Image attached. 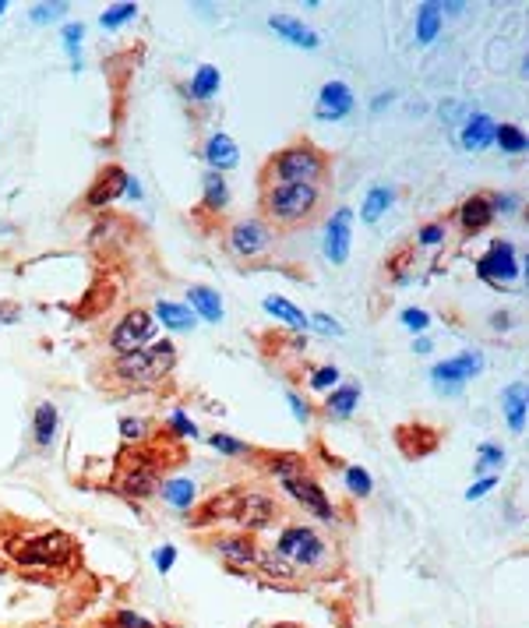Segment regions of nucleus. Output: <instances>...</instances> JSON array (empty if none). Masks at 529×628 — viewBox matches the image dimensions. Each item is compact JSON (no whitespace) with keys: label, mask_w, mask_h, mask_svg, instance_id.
I'll return each instance as SVG.
<instances>
[{"label":"nucleus","mask_w":529,"mask_h":628,"mask_svg":"<svg viewBox=\"0 0 529 628\" xmlns=\"http://www.w3.org/2000/svg\"><path fill=\"white\" fill-rule=\"evenodd\" d=\"M261 212L272 230H297L321 212V187L314 184H269L261 187Z\"/></svg>","instance_id":"obj_1"},{"label":"nucleus","mask_w":529,"mask_h":628,"mask_svg":"<svg viewBox=\"0 0 529 628\" xmlns=\"http://www.w3.org/2000/svg\"><path fill=\"white\" fill-rule=\"evenodd\" d=\"M177 367V346L170 339H159V343H149L135 353H120L113 357V378L120 385H131V389H149V385H159L166 374H173Z\"/></svg>","instance_id":"obj_2"},{"label":"nucleus","mask_w":529,"mask_h":628,"mask_svg":"<svg viewBox=\"0 0 529 628\" xmlns=\"http://www.w3.org/2000/svg\"><path fill=\"white\" fill-rule=\"evenodd\" d=\"M328 177V156L311 142H297L279 149L276 156L265 163V173H261V187L269 184H314Z\"/></svg>","instance_id":"obj_3"},{"label":"nucleus","mask_w":529,"mask_h":628,"mask_svg":"<svg viewBox=\"0 0 529 628\" xmlns=\"http://www.w3.org/2000/svg\"><path fill=\"white\" fill-rule=\"evenodd\" d=\"M272 551L283 561H290L293 569L304 576V572H328L332 569V544L321 537L314 526H283L276 537V547Z\"/></svg>","instance_id":"obj_4"},{"label":"nucleus","mask_w":529,"mask_h":628,"mask_svg":"<svg viewBox=\"0 0 529 628\" xmlns=\"http://www.w3.org/2000/svg\"><path fill=\"white\" fill-rule=\"evenodd\" d=\"M8 558L22 569H64L75 558V537L64 530L29 533L8 547Z\"/></svg>","instance_id":"obj_5"},{"label":"nucleus","mask_w":529,"mask_h":628,"mask_svg":"<svg viewBox=\"0 0 529 628\" xmlns=\"http://www.w3.org/2000/svg\"><path fill=\"white\" fill-rule=\"evenodd\" d=\"M113 487H117L127 501H149L152 494H159V487H163V463H159L152 449L135 445L131 456L120 459Z\"/></svg>","instance_id":"obj_6"},{"label":"nucleus","mask_w":529,"mask_h":628,"mask_svg":"<svg viewBox=\"0 0 529 628\" xmlns=\"http://www.w3.org/2000/svg\"><path fill=\"white\" fill-rule=\"evenodd\" d=\"M279 516H283V505H279V501L272 498V494H265V491H244V487H240L237 509H233L230 523H237L240 533H251V537H254V533L276 526Z\"/></svg>","instance_id":"obj_7"},{"label":"nucleus","mask_w":529,"mask_h":628,"mask_svg":"<svg viewBox=\"0 0 529 628\" xmlns=\"http://www.w3.org/2000/svg\"><path fill=\"white\" fill-rule=\"evenodd\" d=\"M152 339H156V314L142 311V307H135V311H127L124 318H120V322L113 325L110 350L120 357V353L142 350V346H149Z\"/></svg>","instance_id":"obj_8"},{"label":"nucleus","mask_w":529,"mask_h":628,"mask_svg":"<svg viewBox=\"0 0 529 628\" xmlns=\"http://www.w3.org/2000/svg\"><path fill=\"white\" fill-rule=\"evenodd\" d=\"M276 244V230L265 219H237L226 233V251L233 258H258Z\"/></svg>","instance_id":"obj_9"},{"label":"nucleus","mask_w":529,"mask_h":628,"mask_svg":"<svg viewBox=\"0 0 529 628\" xmlns=\"http://www.w3.org/2000/svg\"><path fill=\"white\" fill-rule=\"evenodd\" d=\"M480 371H484V353L466 350L452 360H441V364L431 371V385L441 392V396H459L462 385L470 382V378H477Z\"/></svg>","instance_id":"obj_10"},{"label":"nucleus","mask_w":529,"mask_h":628,"mask_svg":"<svg viewBox=\"0 0 529 628\" xmlns=\"http://www.w3.org/2000/svg\"><path fill=\"white\" fill-rule=\"evenodd\" d=\"M477 276L494 286L519 279V255H515V247L508 244V240H494V244L487 247V255L477 262Z\"/></svg>","instance_id":"obj_11"},{"label":"nucleus","mask_w":529,"mask_h":628,"mask_svg":"<svg viewBox=\"0 0 529 628\" xmlns=\"http://www.w3.org/2000/svg\"><path fill=\"white\" fill-rule=\"evenodd\" d=\"M283 491L290 494V498L297 501L304 512H311L314 519H321V523H332V519H336V505L328 501L325 487H321L311 473H307V477L290 480V484H283Z\"/></svg>","instance_id":"obj_12"},{"label":"nucleus","mask_w":529,"mask_h":628,"mask_svg":"<svg viewBox=\"0 0 529 628\" xmlns=\"http://www.w3.org/2000/svg\"><path fill=\"white\" fill-rule=\"evenodd\" d=\"M212 547L230 569H258L261 547L251 533H219V537H212Z\"/></svg>","instance_id":"obj_13"},{"label":"nucleus","mask_w":529,"mask_h":628,"mask_svg":"<svg viewBox=\"0 0 529 628\" xmlns=\"http://www.w3.org/2000/svg\"><path fill=\"white\" fill-rule=\"evenodd\" d=\"M350 244H353V212L350 209H336L332 219L325 226V255L332 265H346L350 258Z\"/></svg>","instance_id":"obj_14"},{"label":"nucleus","mask_w":529,"mask_h":628,"mask_svg":"<svg viewBox=\"0 0 529 628\" xmlns=\"http://www.w3.org/2000/svg\"><path fill=\"white\" fill-rule=\"evenodd\" d=\"M237 494H240V487H226V491L212 494V498L205 501V505L191 509V519H187V526H191V530H209V526L233 519V509H237Z\"/></svg>","instance_id":"obj_15"},{"label":"nucleus","mask_w":529,"mask_h":628,"mask_svg":"<svg viewBox=\"0 0 529 628\" xmlns=\"http://www.w3.org/2000/svg\"><path fill=\"white\" fill-rule=\"evenodd\" d=\"M127 177H131V173H127L124 166H106L96 177V184L85 191V205H89V209H106V205H113L117 198H124Z\"/></svg>","instance_id":"obj_16"},{"label":"nucleus","mask_w":529,"mask_h":628,"mask_svg":"<svg viewBox=\"0 0 529 628\" xmlns=\"http://www.w3.org/2000/svg\"><path fill=\"white\" fill-rule=\"evenodd\" d=\"M353 92H350V85L346 82H325L321 85V96H318V120H343V117H350V110H353Z\"/></svg>","instance_id":"obj_17"},{"label":"nucleus","mask_w":529,"mask_h":628,"mask_svg":"<svg viewBox=\"0 0 529 628\" xmlns=\"http://www.w3.org/2000/svg\"><path fill=\"white\" fill-rule=\"evenodd\" d=\"M494 205H491V195H470L466 202L459 205V226H462V233H480V230H487V226L494 223Z\"/></svg>","instance_id":"obj_18"},{"label":"nucleus","mask_w":529,"mask_h":628,"mask_svg":"<svg viewBox=\"0 0 529 628\" xmlns=\"http://www.w3.org/2000/svg\"><path fill=\"white\" fill-rule=\"evenodd\" d=\"M395 442H399V449H403V456L410 459H424L431 456L434 449H438V431H431V427H399V434H395Z\"/></svg>","instance_id":"obj_19"},{"label":"nucleus","mask_w":529,"mask_h":628,"mask_svg":"<svg viewBox=\"0 0 529 628\" xmlns=\"http://www.w3.org/2000/svg\"><path fill=\"white\" fill-rule=\"evenodd\" d=\"M269 29L272 32H279V36L286 39V43H293V46H304V50H314V46H321V36L314 29H307L300 18H293V15H272L269 18Z\"/></svg>","instance_id":"obj_20"},{"label":"nucleus","mask_w":529,"mask_h":628,"mask_svg":"<svg viewBox=\"0 0 529 628\" xmlns=\"http://www.w3.org/2000/svg\"><path fill=\"white\" fill-rule=\"evenodd\" d=\"M501 410H505L508 431L522 434V427H526V413H529V389L526 385L522 382L508 385V389L501 392Z\"/></svg>","instance_id":"obj_21"},{"label":"nucleus","mask_w":529,"mask_h":628,"mask_svg":"<svg viewBox=\"0 0 529 628\" xmlns=\"http://www.w3.org/2000/svg\"><path fill=\"white\" fill-rule=\"evenodd\" d=\"M265 473L283 487L297 477H307V459L300 452H276V456H265Z\"/></svg>","instance_id":"obj_22"},{"label":"nucleus","mask_w":529,"mask_h":628,"mask_svg":"<svg viewBox=\"0 0 529 628\" xmlns=\"http://www.w3.org/2000/svg\"><path fill=\"white\" fill-rule=\"evenodd\" d=\"M159 494H163V501L170 505V509L191 512L194 501H198V484H194V480H187V477H173V480H163Z\"/></svg>","instance_id":"obj_23"},{"label":"nucleus","mask_w":529,"mask_h":628,"mask_svg":"<svg viewBox=\"0 0 529 628\" xmlns=\"http://www.w3.org/2000/svg\"><path fill=\"white\" fill-rule=\"evenodd\" d=\"M205 159H209V166H212L216 173L233 170V166L240 163L237 142H233L230 135H212L209 142H205Z\"/></svg>","instance_id":"obj_24"},{"label":"nucleus","mask_w":529,"mask_h":628,"mask_svg":"<svg viewBox=\"0 0 529 628\" xmlns=\"http://www.w3.org/2000/svg\"><path fill=\"white\" fill-rule=\"evenodd\" d=\"M494 131H498V124H494L487 113H473V117L466 120V128H462V145L470 152L487 149V145L494 142Z\"/></svg>","instance_id":"obj_25"},{"label":"nucleus","mask_w":529,"mask_h":628,"mask_svg":"<svg viewBox=\"0 0 529 628\" xmlns=\"http://www.w3.org/2000/svg\"><path fill=\"white\" fill-rule=\"evenodd\" d=\"M258 572L269 583H276V586H293V583H300V572L293 569L290 561H283L276 551H261V558H258Z\"/></svg>","instance_id":"obj_26"},{"label":"nucleus","mask_w":529,"mask_h":628,"mask_svg":"<svg viewBox=\"0 0 529 628\" xmlns=\"http://www.w3.org/2000/svg\"><path fill=\"white\" fill-rule=\"evenodd\" d=\"M357 403H360V385H339V389L328 392L325 413L336 420H350L357 413Z\"/></svg>","instance_id":"obj_27"},{"label":"nucleus","mask_w":529,"mask_h":628,"mask_svg":"<svg viewBox=\"0 0 529 628\" xmlns=\"http://www.w3.org/2000/svg\"><path fill=\"white\" fill-rule=\"evenodd\" d=\"M57 424H60L57 406H53V403H39L36 413H32V438H36L39 449L53 445V438H57Z\"/></svg>","instance_id":"obj_28"},{"label":"nucleus","mask_w":529,"mask_h":628,"mask_svg":"<svg viewBox=\"0 0 529 628\" xmlns=\"http://www.w3.org/2000/svg\"><path fill=\"white\" fill-rule=\"evenodd\" d=\"M219 85H223V75H219L212 64H202V68L194 71L191 85H187V96H191L194 103H209V99H216Z\"/></svg>","instance_id":"obj_29"},{"label":"nucleus","mask_w":529,"mask_h":628,"mask_svg":"<svg viewBox=\"0 0 529 628\" xmlns=\"http://www.w3.org/2000/svg\"><path fill=\"white\" fill-rule=\"evenodd\" d=\"M202 205L209 212H223L226 205H230V184H226L223 173L209 170L202 177Z\"/></svg>","instance_id":"obj_30"},{"label":"nucleus","mask_w":529,"mask_h":628,"mask_svg":"<svg viewBox=\"0 0 529 628\" xmlns=\"http://www.w3.org/2000/svg\"><path fill=\"white\" fill-rule=\"evenodd\" d=\"M392 202H395V187L374 184L371 191H367L364 205H360V219H364V223H378V219L392 209Z\"/></svg>","instance_id":"obj_31"},{"label":"nucleus","mask_w":529,"mask_h":628,"mask_svg":"<svg viewBox=\"0 0 529 628\" xmlns=\"http://www.w3.org/2000/svg\"><path fill=\"white\" fill-rule=\"evenodd\" d=\"M261 307H265L272 318H279L283 325H290V329H297V332L311 329V325H307V314L300 311L297 304H290L286 297H265V304H261Z\"/></svg>","instance_id":"obj_32"},{"label":"nucleus","mask_w":529,"mask_h":628,"mask_svg":"<svg viewBox=\"0 0 529 628\" xmlns=\"http://www.w3.org/2000/svg\"><path fill=\"white\" fill-rule=\"evenodd\" d=\"M156 318L173 332H191L194 329V314L187 311L184 304H173V300H159L156 304Z\"/></svg>","instance_id":"obj_33"},{"label":"nucleus","mask_w":529,"mask_h":628,"mask_svg":"<svg viewBox=\"0 0 529 628\" xmlns=\"http://www.w3.org/2000/svg\"><path fill=\"white\" fill-rule=\"evenodd\" d=\"M187 300L198 307V314H202L205 322H223V300L216 297V290H209V286H191Z\"/></svg>","instance_id":"obj_34"},{"label":"nucleus","mask_w":529,"mask_h":628,"mask_svg":"<svg viewBox=\"0 0 529 628\" xmlns=\"http://www.w3.org/2000/svg\"><path fill=\"white\" fill-rule=\"evenodd\" d=\"M441 32V4H420L417 11V39L420 43H434Z\"/></svg>","instance_id":"obj_35"},{"label":"nucleus","mask_w":529,"mask_h":628,"mask_svg":"<svg viewBox=\"0 0 529 628\" xmlns=\"http://www.w3.org/2000/svg\"><path fill=\"white\" fill-rule=\"evenodd\" d=\"M494 142H498V149H505L508 156H519V152L529 149L526 131H519L515 124H498V131H494Z\"/></svg>","instance_id":"obj_36"},{"label":"nucleus","mask_w":529,"mask_h":628,"mask_svg":"<svg viewBox=\"0 0 529 628\" xmlns=\"http://www.w3.org/2000/svg\"><path fill=\"white\" fill-rule=\"evenodd\" d=\"M120 438L131 445H145L152 438V424L142 417H120Z\"/></svg>","instance_id":"obj_37"},{"label":"nucleus","mask_w":529,"mask_h":628,"mask_svg":"<svg viewBox=\"0 0 529 628\" xmlns=\"http://www.w3.org/2000/svg\"><path fill=\"white\" fill-rule=\"evenodd\" d=\"M343 480H346V487H350V494H357V498H367V494L374 491V480L364 466H346Z\"/></svg>","instance_id":"obj_38"},{"label":"nucleus","mask_w":529,"mask_h":628,"mask_svg":"<svg viewBox=\"0 0 529 628\" xmlns=\"http://www.w3.org/2000/svg\"><path fill=\"white\" fill-rule=\"evenodd\" d=\"M209 445L216 452H223V456H251V445L247 442H237V438H230V434H212Z\"/></svg>","instance_id":"obj_39"},{"label":"nucleus","mask_w":529,"mask_h":628,"mask_svg":"<svg viewBox=\"0 0 529 628\" xmlns=\"http://www.w3.org/2000/svg\"><path fill=\"white\" fill-rule=\"evenodd\" d=\"M501 466H505V449H501L498 442H484V445H480L477 470L484 473V470H501Z\"/></svg>","instance_id":"obj_40"},{"label":"nucleus","mask_w":529,"mask_h":628,"mask_svg":"<svg viewBox=\"0 0 529 628\" xmlns=\"http://www.w3.org/2000/svg\"><path fill=\"white\" fill-rule=\"evenodd\" d=\"M138 15V4H117V8H110V11H103V29H117V25H124V22H131V18Z\"/></svg>","instance_id":"obj_41"},{"label":"nucleus","mask_w":529,"mask_h":628,"mask_svg":"<svg viewBox=\"0 0 529 628\" xmlns=\"http://www.w3.org/2000/svg\"><path fill=\"white\" fill-rule=\"evenodd\" d=\"M311 385L314 392H328V389H336L339 385V367H332V364H325V367H318V371L311 374Z\"/></svg>","instance_id":"obj_42"},{"label":"nucleus","mask_w":529,"mask_h":628,"mask_svg":"<svg viewBox=\"0 0 529 628\" xmlns=\"http://www.w3.org/2000/svg\"><path fill=\"white\" fill-rule=\"evenodd\" d=\"M445 237H448L445 223H427V226H420L417 244L420 247H441V244H445Z\"/></svg>","instance_id":"obj_43"},{"label":"nucleus","mask_w":529,"mask_h":628,"mask_svg":"<svg viewBox=\"0 0 529 628\" xmlns=\"http://www.w3.org/2000/svg\"><path fill=\"white\" fill-rule=\"evenodd\" d=\"M64 15H68V4H36V8H32V22L36 25H50Z\"/></svg>","instance_id":"obj_44"},{"label":"nucleus","mask_w":529,"mask_h":628,"mask_svg":"<svg viewBox=\"0 0 529 628\" xmlns=\"http://www.w3.org/2000/svg\"><path fill=\"white\" fill-rule=\"evenodd\" d=\"M403 325L410 332H424L427 325H431V314H427L424 307H406V311H403Z\"/></svg>","instance_id":"obj_45"},{"label":"nucleus","mask_w":529,"mask_h":628,"mask_svg":"<svg viewBox=\"0 0 529 628\" xmlns=\"http://www.w3.org/2000/svg\"><path fill=\"white\" fill-rule=\"evenodd\" d=\"M170 427H173V434H177V438H198V427H194V420L187 417L184 410H177L170 417Z\"/></svg>","instance_id":"obj_46"},{"label":"nucleus","mask_w":529,"mask_h":628,"mask_svg":"<svg viewBox=\"0 0 529 628\" xmlns=\"http://www.w3.org/2000/svg\"><path fill=\"white\" fill-rule=\"evenodd\" d=\"M82 36H85V25L82 22L64 25V46H68V53L75 57V68H78V46H82Z\"/></svg>","instance_id":"obj_47"},{"label":"nucleus","mask_w":529,"mask_h":628,"mask_svg":"<svg viewBox=\"0 0 529 628\" xmlns=\"http://www.w3.org/2000/svg\"><path fill=\"white\" fill-rule=\"evenodd\" d=\"M307 325L318 332H325V336H343V325L336 322V318H328V314H311L307 318Z\"/></svg>","instance_id":"obj_48"},{"label":"nucleus","mask_w":529,"mask_h":628,"mask_svg":"<svg viewBox=\"0 0 529 628\" xmlns=\"http://www.w3.org/2000/svg\"><path fill=\"white\" fill-rule=\"evenodd\" d=\"M113 625L117 628H156L152 621H145L142 614H135V611H117L113 614Z\"/></svg>","instance_id":"obj_49"},{"label":"nucleus","mask_w":529,"mask_h":628,"mask_svg":"<svg viewBox=\"0 0 529 628\" xmlns=\"http://www.w3.org/2000/svg\"><path fill=\"white\" fill-rule=\"evenodd\" d=\"M286 403H290L293 417H297L300 424H307V420H311V406H307L304 396H297V392H286Z\"/></svg>","instance_id":"obj_50"},{"label":"nucleus","mask_w":529,"mask_h":628,"mask_svg":"<svg viewBox=\"0 0 529 628\" xmlns=\"http://www.w3.org/2000/svg\"><path fill=\"white\" fill-rule=\"evenodd\" d=\"M494 487H498V473H491V477H484V480H477V484L466 491V501H477V498H484V494H491Z\"/></svg>","instance_id":"obj_51"},{"label":"nucleus","mask_w":529,"mask_h":628,"mask_svg":"<svg viewBox=\"0 0 529 628\" xmlns=\"http://www.w3.org/2000/svg\"><path fill=\"white\" fill-rule=\"evenodd\" d=\"M152 561H156V569H159V572H170V569H173V561H177V547L163 544V547L156 551V558H152Z\"/></svg>","instance_id":"obj_52"},{"label":"nucleus","mask_w":529,"mask_h":628,"mask_svg":"<svg viewBox=\"0 0 529 628\" xmlns=\"http://www.w3.org/2000/svg\"><path fill=\"white\" fill-rule=\"evenodd\" d=\"M491 205H494V212H508V216H512L515 209H519V198L515 195H491Z\"/></svg>","instance_id":"obj_53"},{"label":"nucleus","mask_w":529,"mask_h":628,"mask_svg":"<svg viewBox=\"0 0 529 628\" xmlns=\"http://www.w3.org/2000/svg\"><path fill=\"white\" fill-rule=\"evenodd\" d=\"M18 307L15 304H0V325H15L18 322Z\"/></svg>","instance_id":"obj_54"},{"label":"nucleus","mask_w":529,"mask_h":628,"mask_svg":"<svg viewBox=\"0 0 529 628\" xmlns=\"http://www.w3.org/2000/svg\"><path fill=\"white\" fill-rule=\"evenodd\" d=\"M124 195H131V198H142V187H138V180L135 177H127V191Z\"/></svg>","instance_id":"obj_55"},{"label":"nucleus","mask_w":529,"mask_h":628,"mask_svg":"<svg viewBox=\"0 0 529 628\" xmlns=\"http://www.w3.org/2000/svg\"><path fill=\"white\" fill-rule=\"evenodd\" d=\"M413 350H417V353H431L434 346H431V339H424V336H420L417 343H413Z\"/></svg>","instance_id":"obj_56"},{"label":"nucleus","mask_w":529,"mask_h":628,"mask_svg":"<svg viewBox=\"0 0 529 628\" xmlns=\"http://www.w3.org/2000/svg\"><path fill=\"white\" fill-rule=\"evenodd\" d=\"M388 103H392V96H378V99L371 103V110H381V106H388Z\"/></svg>","instance_id":"obj_57"},{"label":"nucleus","mask_w":529,"mask_h":628,"mask_svg":"<svg viewBox=\"0 0 529 628\" xmlns=\"http://www.w3.org/2000/svg\"><path fill=\"white\" fill-rule=\"evenodd\" d=\"M4 8H8V4H4V0H0V15H4Z\"/></svg>","instance_id":"obj_58"},{"label":"nucleus","mask_w":529,"mask_h":628,"mask_svg":"<svg viewBox=\"0 0 529 628\" xmlns=\"http://www.w3.org/2000/svg\"><path fill=\"white\" fill-rule=\"evenodd\" d=\"M99 628H117V625H113V621H110V625H99Z\"/></svg>","instance_id":"obj_59"},{"label":"nucleus","mask_w":529,"mask_h":628,"mask_svg":"<svg viewBox=\"0 0 529 628\" xmlns=\"http://www.w3.org/2000/svg\"><path fill=\"white\" fill-rule=\"evenodd\" d=\"M276 628H297V625H276Z\"/></svg>","instance_id":"obj_60"}]
</instances>
